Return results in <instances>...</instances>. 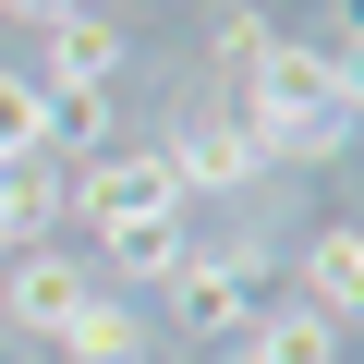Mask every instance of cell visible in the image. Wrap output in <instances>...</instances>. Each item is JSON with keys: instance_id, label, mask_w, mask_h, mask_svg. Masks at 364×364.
Listing matches in <instances>:
<instances>
[{"instance_id": "cell-5", "label": "cell", "mask_w": 364, "mask_h": 364, "mask_svg": "<svg viewBox=\"0 0 364 364\" xmlns=\"http://www.w3.org/2000/svg\"><path fill=\"white\" fill-rule=\"evenodd\" d=\"M85 291H97V267H85V255H61V243H25L13 267H0V328H13V340H61Z\"/></svg>"}, {"instance_id": "cell-3", "label": "cell", "mask_w": 364, "mask_h": 364, "mask_svg": "<svg viewBox=\"0 0 364 364\" xmlns=\"http://www.w3.org/2000/svg\"><path fill=\"white\" fill-rule=\"evenodd\" d=\"M73 219H85L97 243H122V231H146V219H195V207H182V182H170L158 146H109V158L73 170Z\"/></svg>"}, {"instance_id": "cell-11", "label": "cell", "mask_w": 364, "mask_h": 364, "mask_svg": "<svg viewBox=\"0 0 364 364\" xmlns=\"http://www.w3.org/2000/svg\"><path fill=\"white\" fill-rule=\"evenodd\" d=\"M182 255H195V231H182V219H146V231H122V243H109V279H97V291H158Z\"/></svg>"}, {"instance_id": "cell-13", "label": "cell", "mask_w": 364, "mask_h": 364, "mask_svg": "<svg viewBox=\"0 0 364 364\" xmlns=\"http://www.w3.org/2000/svg\"><path fill=\"white\" fill-rule=\"evenodd\" d=\"M13 158H37V73L0 61V170H13Z\"/></svg>"}, {"instance_id": "cell-15", "label": "cell", "mask_w": 364, "mask_h": 364, "mask_svg": "<svg viewBox=\"0 0 364 364\" xmlns=\"http://www.w3.org/2000/svg\"><path fill=\"white\" fill-rule=\"evenodd\" d=\"M73 13H85V0H0V25H37V37H49V25H73Z\"/></svg>"}, {"instance_id": "cell-9", "label": "cell", "mask_w": 364, "mask_h": 364, "mask_svg": "<svg viewBox=\"0 0 364 364\" xmlns=\"http://www.w3.org/2000/svg\"><path fill=\"white\" fill-rule=\"evenodd\" d=\"M231 364H340V328L316 304H255V328L231 340Z\"/></svg>"}, {"instance_id": "cell-6", "label": "cell", "mask_w": 364, "mask_h": 364, "mask_svg": "<svg viewBox=\"0 0 364 364\" xmlns=\"http://www.w3.org/2000/svg\"><path fill=\"white\" fill-rule=\"evenodd\" d=\"M291 279H304L291 304H316V316H328V328L352 340V328H364V219H328V231H304Z\"/></svg>"}, {"instance_id": "cell-12", "label": "cell", "mask_w": 364, "mask_h": 364, "mask_svg": "<svg viewBox=\"0 0 364 364\" xmlns=\"http://www.w3.org/2000/svg\"><path fill=\"white\" fill-rule=\"evenodd\" d=\"M267 37H279V13H255V0H219V13H207V73H219V85H243V73L267 61Z\"/></svg>"}, {"instance_id": "cell-4", "label": "cell", "mask_w": 364, "mask_h": 364, "mask_svg": "<svg viewBox=\"0 0 364 364\" xmlns=\"http://www.w3.org/2000/svg\"><path fill=\"white\" fill-rule=\"evenodd\" d=\"M158 158H170V182H182V207H207V195H255V182H267V146H255L243 109H195V122H170Z\"/></svg>"}, {"instance_id": "cell-16", "label": "cell", "mask_w": 364, "mask_h": 364, "mask_svg": "<svg viewBox=\"0 0 364 364\" xmlns=\"http://www.w3.org/2000/svg\"><path fill=\"white\" fill-rule=\"evenodd\" d=\"M340 37H364V0H328V37L316 49H340Z\"/></svg>"}, {"instance_id": "cell-8", "label": "cell", "mask_w": 364, "mask_h": 364, "mask_svg": "<svg viewBox=\"0 0 364 364\" xmlns=\"http://www.w3.org/2000/svg\"><path fill=\"white\" fill-rule=\"evenodd\" d=\"M146 340H158V316L134 291H85L73 328H61V364H146Z\"/></svg>"}, {"instance_id": "cell-14", "label": "cell", "mask_w": 364, "mask_h": 364, "mask_svg": "<svg viewBox=\"0 0 364 364\" xmlns=\"http://www.w3.org/2000/svg\"><path fill=\"white\" fill-rule=\"evenodd\" d=\"M328 97L364 122V37H340V49H328Z\"/></svg>"}, {"instance_id": "cell-10", "label": "cell", "mask_w": 364, "mask_h": 364, "mask_svg": "<svg viewBox=\"0 0 364 364\" xmlns=\"http://www.w3.org/2000/svg\"><path fill=\"white\" fill-rule=\"evenodd\" d=\"M73 219V170L61 158H13V170H0V231H13V243H49Z\"/></svg>"}, {"instance_id": "cell-7", "label": "cell", "mask_w": 364, "mask_h": 364, "mask_svg": "<svg viewBox=\"0 0 364 364\" xmlns=\"http://www.w3.org/2000/svg\"><path fill=\"white\" fill-rule=\"evenodd\" d=\"M122 61H134V13L85 0L73 25H49V49H37V85H109Z\"/></svg>"}, {"instance_id": "cell-17", "label": "cell", "mask_w": 364, "mask_h": 364, "mask_svg": "<svg viewBox=\"0 0 364 364\" xmlns=\"http://www.w3.org/2000/svg\"><path fill=\"white\" fill-rule=\"evenodd\" d=\"M13 255H25V243H13V231H0V267H13Z\"/></svg>"}, {"instance_id": "cell-2", "label": "cell", "mask_w": 364, "mask_h": 364, "mask_svg": "<svg viewBox=\"0 0 364 364\" xmlns=\"http://www.w3.org/2000/svg\"><path fill=\"white\" fill-rule=\"evenodd\" d=\"M255 304H267V243L243 231L231 255H182L170 279H158V328H195V340H243L255 328Z\"/></svg>"}, {"instance_id": "cell-1", "label": "cell", "mask_w": 364, "mask_h": 364, "mask_svg": "<svg viewBox=\"0 0 364 364\" xmlns=\"http://www.w3.org/2000/svg\"><path fill=\"white\" fill-rule=\"evenodd\" d=\"M231 109L255 122L267 170H316V158H352V146H364V122L328 97V49H316V37H267V61L243 73Z\"/></svg>"}]
</instances>
